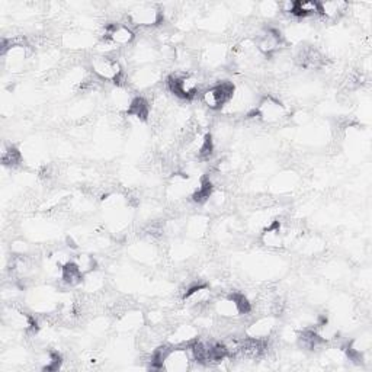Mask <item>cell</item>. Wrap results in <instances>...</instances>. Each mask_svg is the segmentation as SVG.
<instances>
[{"label":"cell","instance_id":"11","mask_svg":"<svg viewBox=\"0 0 372 372\" xmlns=\"http://www.w3.org/2000/svg\"><path fill=\"white\" fill-rule=\"evenodd\" d=\"M104 38L112 42L116 48H124L135 41V31L128 22H114L105 26Z\"/></svg>","mask_w":372,"mask_h":372},{"label":"cell","instance_id":"5","mask_svg":"<svg viewBox=\"0 0 372 372\" xmlns=\"http://www.w3.org/2000/svg\"><path fill=\"white\" fill-rule=\"evenodd\" d=\"M234 89L235 88L231 82H217L201 92V104L208 111H223L233 98Z\"/></svg>","mask_w":372,"mask_h":372},{"label":"cell","instance_id":"22","mask_svg":"<svg viewBox=\"0 0 372 372\" xmlns=\"http://www.w3.org/2000/svg\"><path fill=\"white\" fill-rule=\"evenodd\" d=\"M295 8H297L295 0H282V2H278L279 15L288 16V18H295Z\"/></svg>","mask_w":372,"mask_h":372},{"label":"cell","instance_id":"12","mask_svg":"<svg viewBox=\"0 0 372 372\" xmlns=\"http://www.w3.org/2000/svg\"><path fill=\"white\" fill-rule=\"evenodd\" d=\"M212 293L210 286L204 284H195L192 286H188L183 294V302L186 307L192 310H202L208 307L212 302Z\"/></svg>","mask_w":372,"mask_h":372},{"label":"cell","instance_id":"7","mask_svg":"<svg viewBox=\"0 0 372 372\" xmlns=\"http://www.w3.org/2000/svg\"><path fill=\"white\" fill-rule=\"evenodd\" d=\"M256 45V49L262 57H274L282 52V48L286 45L285 37L282 32L275 28H262L256 32L253 38Z\"/></svg>","mask_w":372,"mask_h":372},{"label":"cell","instance_id":"14","mask_svg":"<svg viewBox=\"0 0 372 372\" xmlns=\"http://www.w3.org/2000/svg\"><path fill=\"white\" fill-rule=\"evenodd\" d=\"M350 5L343 0H325V2H318V16H321L325 21H337L342 16L349 12Z\"/></svg>","mask_w":372,"mask_h":372},{"label":"cell","instance_id":"18","mask_svg":"<svg viewBox=\"0 0 372 372\" xmlns=\"http://www.w3.org/2000/svg\"><path fill=\"white\" fill-rule=\"evenodd\" d=\"M150 109L151 105L148 100L143 96H134L132 102L128 108L127 115L128 116H134V118H139V120H147L148 115H150Z\"/></svg>","mask_w":372,"mask_h":372},{"label":"cell","instance_id":"1","mask_svg":"<svg viewBox=\"0 0 372 372\" xmlns=\"http://www.w3.org/2000/svg\"><path fill=\"white\" fill-rule=\"evenodd\" d=\"M250 116L256 118L261 124L265 125H278L288 120L291 116V111L278 98L265 95L258 99V104L253 108Z\"/></svg>","mask_w":372,"mask_h":372},{"label":"cell","instance_id":"17","mask_svg":"<svg viewBox=\"0 0 372 372\" xmlns=\"http://www.w3.org/2000/svg\"><path fill=\"white\" fill-rule=\"evenodd\" d=\"M144 323H146V317L141 313L130 310L120 317L116 326L121 332H135V330H140L141 325Z\"/></svg>","mask_w":372,"mask_h":372},{"label":"cell","instance_id":"16","mask_svg":"<svg viewBox=\"0 0 372 372\" xmlns=\"http://www.w3.org/2000/svg\"><path fill=\"white\" fill-rule=\"evenodd\" d=\"M59 279L64 286H67V288H76V286L82 285L84 275L80 272L79 268L73 262H69L61 268Z\"/></svg>","mask_w":372,"mask_h":372},{"label":"cell","instance_id":"8","mask_svg":"<svg viewBox=\"0 0 372 372\" xmlns=\"http://www.w3.org/2000/svg\"><path fill=\"white\" fill-rule=\"evenodd\" d=\"M3 325L15 332L20 333H31L37 332L38 321L32 314L24 311L16 306H6L3 309Z\"/></svg>","mask_w":372,"mask_h":372},{"label":"cell","instance_id":"13","mask_svg":"<svg viewBox=\"0 0 372 372\" xmlns=\"http://www.w3.org/2000/svg\"><path fill=\"white\" fill-rule=\"evenodd\" d=\"M199 337V327L192 323H180L167 334L166 343L171 346H189Z\"/></svg>","mask_w":372,"mask_h":372},{"label":"cell","instance_id":"9","mask_svg":"<svg viewBox=\"0 0 372 372\" xmlns=\"http://www.w3.org/2000/svg\"><path fill=\"white\" fill-rule=\"evenodd\" d=\"M291 240V228L279 219H274L261 233V243L268 249H282Z\"/></svg>","mask_w":372,"mask_h":372},{"label":"cell","instance_id":"23","mask_svg":"<svg viewBox=\"0 0 372 372\" xmlns=\"http://www.w3.org/2000/svg\"><path fill=\"white\" fill-rule=\"evenodd\" d=\"M256 8L259 9V12L263 16H268V18H272V16L279 15V12H278V2H262Z\"/></svg>","mask_w":372,"mask_h":372},{"label":"cell","instance_id":"15","mask_svg":"<svg viewBox=\"0 0 372 372\" xmlns=\"http://www.w3.org/2000/svg\"><path fill=\"white\" fill-rule=\"evenodd\" d=\"M131 82L140 89H148L160 82V72L155 65H141L140 69L134 72Z\"/></svg>","mask_w":372,"mask_h":372},{"label":"cell","instance_id":"4","mask_svg":"<svg viewBox=\"0 0 372 372\" xmlns=\"http://www.w3.org/2000/svg\"><path fill=\"white\" fill-rule=\"evenodd\" d=\"M89 70L100 82L120 84L124 77L123 64L114 56H93L89 61Z\"/></svg>","mask_w":372,"mask_h":372},{"label":"cell","instance_id":"3","mask_svg":"<svg viewBox=\"0 0 372 372\" xmlns=\"http://www.w3.org/2000/svg\"><path fill=\"white\" fill-rule=\"evenodd\" d=\"M127 21L132 28H156L164 21L163 6L159 3H135L127 12Z\"/></svg>","mask_w":372,"mask_h":372},{"label":"cell","instance_id":"20","mask_svg":"<svg viewBox=\"0 0 372 372\" xmlns=\"http://www.w3.org/2000/svg\"><path fill=\"white\" fill-rule=\"evenodd\" d=\"M22 162L21 151L12 144H3L2 146V163L3 166H18Z\"/></svg>","mask_w":372,"mask_h":372},{"label":"cell","instance_id":"2","mask_svg":"<svg viewBox=\"0 0 372 372\" xmlns=\"http://www.w3.org/2000/svg\"><path fill=\"white\" fill-rule=\"evenodd\" d=\"M211 310L215 316L222 317L223 320L233 321L249 314L251 311V302L245 294L233 293L212 300Z\"/></svg>","mask_w":372,"mask_h":372},{"label":"cell","instance_id":"10","mask_svg":"<svg viewBox=\"0 0 372 372\" xmlns=\"http://www.w3.org/2000/svg\"><path fill=\"white\" fill-rule=\"evenodd\" d=\"M278 320L275 314H263L247 325L245 334L250 339L256 341H268L270 336L277 330Z\"/></svg>","mask_w":372,"mask_h":372},{"label":"cell","instance_id":"24","mask_svg":"<svg viewBox=\"0 0 372 372\" xmlns=\"http://www.w3.org/2000/svg\"><path fill=\"white\" fill-rule=\"evenodd\" d=\"M146 321L147 323L151 325V327H159V326H163L164 323V313L162 311H157V310H153V311H148L146 316Z\"/></svg>","mask_w":372,"mask_h":372},{"label":"cell","instance_id":"21","mask_svg":"<svg viewBox=\"0 0 372 372\" xmlns=\"http://www.w3.org/2000/svg\"><path fill=\"white\" fill-rule=\"evenodd\" d=\"M83 275H88L96 269V259L92 255H88V253H79L72 261Z\"/></svg>","mask_w":372,"mask_h":372},{"label":"cell","instance_id":"6","mask_svg":"<svg viewBox=\"0 0 372 372\" xmlns=\"http://www.w3.org/2000/svg\"><path fill=\"white\" fill-rule=\"evenodd\" d=\"M167 89L182 100H192L201 91V79L195 73H178L167 79Z\"/></svg>","mask_w":372,"mask_h":372},{"label":"cell","instance_id":"19","mask_svg":"<svg viewBox=\"0 0 372 372\" xmlns=\"http://www.w3.org/2000/svg\"><path fill=\"white\" fill-rule=\"evenodd\" d=\"M318 16V2L314 0H298L295 8V18L309 20Z\"/></svg>","mask_w":372,"mask_h":372}]
</instances>
